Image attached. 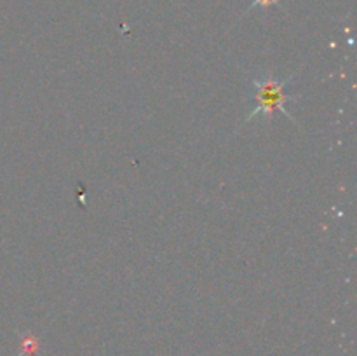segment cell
Masks as SVG:
<instances>
[{
  "mask_svg": "<svg viewBox=\"0 0 357 356\" xmlns=\"http://www.w3.org/2000/svg\"><path fill=\"white\" fill-rule=\"evenodd\" d=\"M251 96L255 100L251 114L244 119V124L253 119H265L268 123L275 112H282L291 123L296 124L295 117L289 114V103L296 102L298 96L288 95V86L293 82V75L284 80H277L271 72L258 73L251 79Z\"/></svg>",
  "mask_w": 357,
  "mask_h": 356,
  "instance_id": "6da1fadb",
  "label": "cell"
},
{
  "mask_svg": "<svg viewBox=\"0 0 357 356\" xmlns=\"http://www.w3.org/2000/svg\"><path fill=\"white\" fill-rule=\"evenodd\" d=\"M277 6L279 4V0H255V2H253V8H258V6H260V8H268V6Z\"/></svg>",
  "mask_w": 357,
  "mask_h": 356,
  "instance_id": "7a4b0ae2",
  "label": "cell"
}]
</instances>
